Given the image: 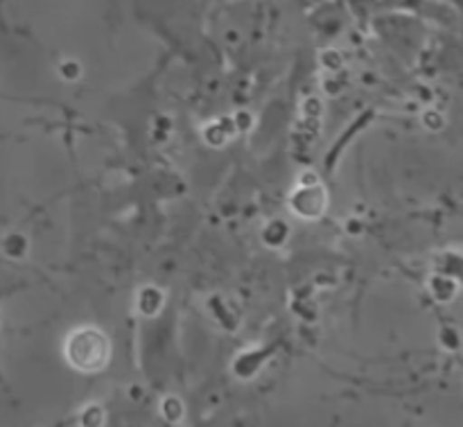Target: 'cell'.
Segmentation results:
<instances>
[{"label": "cell", "mask_w": 463, "mask_h": 427, "mask_svg": "<svg viewBox=\"0 0 463 427\" xmlns=\"http://www.w3.org/2000/svg\"><path fill=\"white\" fill-rule=\"evenodd\" d=\"M63 357L77 374H99L111 362V342L107 333L95 326H77L63 342Z\"/></svg>", "instance_id": "cell-1"}, {"label": "cell", "mask_w": 463, "mask_h": 427, "mask_svg": "<svg viewBox=\"0 0 463 427\" xmlns=\"http://www.w3.org/2000/svg\"><path fill=\"white\" fill-rule=\"evenodd\" d=\"M104 423H107V414H104L102 407L99 405L84 407V412H81L80 416L81 427H104Z\"/></svg>", "instance_id": "cell-3"}, {"label": "cell", "mask_w": 463, "mask_h": 427, "mask_svg": "<svg viewBox=\"0 0 463 427\" xmlns=\"http://www.w3.org/2000/svg\"><path fill=\"white\" fill-rule=\"evenodd\" d=\"M289 206H292L294 215L315 220V217H319L326 211V190L321 188L319 181H315L312 185H303V188L292 193Z\"/></svg>", "instance_id": "cell-2"}, {"label": "cell", "mask_w": 463, "mask_h": 427, "mask_svg": "<svg viewBox=\"0 0 463 427\" xmlns=\"http://www.w3.org/2000/svg\"><path fill=\"white\" fill-rule=\"evenodd\" d=\"M161 410H163V416H165L167 423H179V421L184 419V405H181L179 398H175V396L165 398L161 405Z\"/></svg>", "instance_id": "cell-4"}]
</instances>
